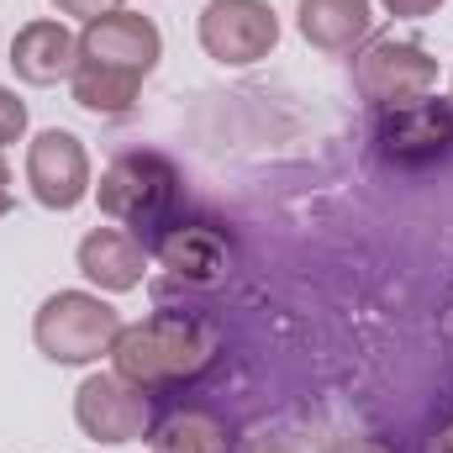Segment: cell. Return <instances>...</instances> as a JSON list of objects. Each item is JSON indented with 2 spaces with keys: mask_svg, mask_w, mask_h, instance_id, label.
<instances>
[{
  "mask_svg": "<svg viewBox=\"0 0 453 453\" xmlns=\"http://www.w3.org/2000/svg\"><path fill=\"white\" fill-rule=\"evenodd\" d=\"M101 211L121 222L142 248H153L169 226L180 222V196H185V180L180 169L164 158V153H121L101 169Z\"/></svg>",
  "mask_w": 453,
  "mask_h": 453,
  "instance_id": "obj_2",
  "label": "cell"
},
{
  "mask_svg": "<svg viewBox=\"0 0 453 453\" xmlns=\"http://www.w3.org/2000/svg\"><path fill=\"white\" fill-rule=\"evenodd\" d=\"M116 374H127L142 390H164V385H185L211 364V338L174 311L142 317L132 327H121V338L111 348Z\"/></svg>",
  "mask_w": 453,
  "mask_h": 453,
  "instance_id": "obj_3",
  "label": "cell"
},
{
  "mask_svg": "<svg viewBox=\"0 0 453 453\" xmlns=\"http://www.w3.org/2000/svg\"><path fill=\"white\" fill-rule=\"evenodd\" d=\"M153 453H226V433L206 411H174L158 422Z\"/></svg>",
  "mask_w": 453,
  "mask_h": 453,
  "instance_id": "obj_14",
  "label": "cell"
},
{
  "mask_svg": "<svg viewBox=\"0 0 453 453\" xmlns=\"http://www.w3.org/2000/svg\"><path fill=\"white\" fill-rule=\"evenodd\" d=\"M280 42V16L269 0H206L201 5V48L217 64H258Z\"/></svg>",
  "mask_w": 453,
  "mask_h": 453,
  "instance_id": "obj_7",
  "label": "cell"
},
{
  "mask_svg": "<svg viewBox=\"0 0 453 453\" xmlns=\"http://www.w3.org/2000/svg\"><path fill=\"white\" fill-rule=\"evenodd\" d=\"M21 132H27V101H16V90L0 85V148L21 142Z\"/></svg>",
  "mask_w": 453,
  "mask_h": 453,
  "instance_id": "obj_15",
  "label": "cell"
},
{
  "mask_svg": "<svg viewBox=\"0 0 453 453\" xmlns=\"http://www.w3.org/2000/svg\"><path fill=\"white\" fill-rule=\"evenodd\" d=\"M74 422L90 443H137L148 438V422H153V406H148V390L132 385L127 374H85V385L74 390Z\"/></svg>",
  "mask_w": 453,
  "mask_h": 453,
  "instance_id": "obj_6",
  "label": "cell"
},
{
  "mask_svg": "<svg viewBox=\"0 0 453 453\" xmlns=\"http://www.w3.org/2000/svg\"><path fill=\"white\" fill-rule=\"evenodd\" d=\"M296 27H301V37L317 48V53H353L364 37H369V27H374V5L369 0H301L296 5Z\"/></svg>",
  "mask_w": 453,
  "mask_h": 453,
  "instance_id": "obj_12",
  "label": "cell"
},
{
  "mask_svg": "<svg viewBox=\"0 0 453 453\" xmlns=\"http://www.w3.org/2000/svg\"><path fill=\"white\" fill-rule=\"evenodd\" d=\"M11 69H16L21 85H37V90L64 85L80 69V37L64 21H48V16L42 21H27L11 37Z\"/></svg>",
  "mask_w": 453,
  "mask_h": 453,
  "instance_id": "obj_10",
  "label": "cell"
},
{
  "mask_svg": "<svg viewBox=\"0 0 453 453\" xmlns=\"http://www.w3.org/2000/svg\"><path fill=\"white\" fill-rule=\"evenodd\" d=\"M53 11H58V16H80V21H96V16L116 11V0H53Z\"/></svg>",
  "mask_w": 453,
  "mask_h": 453,
  "instance_id": "obj_16",
  "label": "cell"
},
{
  "mask_svg": "<svg viewBox=\"0 0 453 453\" xmlns=\"http://www.w3.org/2000/svg\"><path fill=\"white\" fill-rule=\"evenodd\" d=\"M449 106H453V80H449Z\"/></svg>",
  "mask_w": 453,
  "mask_h": 453,
  "instance_id": "obj_22",
  "label": "cell"
},
{
  "mask_svg": "<svg viewBox=\"0 0 453 453\" xmlns=\"http://www.w3.org/2000/svg\"><path fill=\"white\" fill-rule=\"evenodd\" d=\"M153 253H158L164 269H174L180 280H222L226 264H232V242L206 222H174L158 242H153Z\"/></svg>",
  "mask_w": 453,
  "mask_h": 453,
  "instance_id": "obj_13",
  "label": "cell"
},
{
  "mask_svg": "<svg viewBox=\"0 0 453 453\" xmlns=\"http://www.w3.org/2000/svg\"><path fill=\"white\" fill-rule=\"evenodd\" d=\"M443 0H385V11L390 16H433Z\"/></svg>",
  "mask_w": 453,
  "mask_h": 453,
  "instance_id": "obj_18",
  "label": "cell"
},
{
  "mask_svg": "<svg viewBox=\"0 0 453 453\" xmlns=\"http://www.w3.org/2000/svg\"><path fill=\"white\" fill-rule=\"evenodd\" d=\"M74 258H80V274H85L90 285H101L106 296L137 290L142 274H148V248H142L127 226H96V232H85Z\"/></svg>",
  "mask_w": 453,
  "mask_h": 453,
  "instance_id": "obj_11",
  "label": "cell"
},
{
  "mask_svg": "<svg viewBox=\"0 0 453 453\" xmlns=\"http://www.w3.org/2000/svg\"><path fill=\"white\" fill-rule=\"evenodd\" d=\"M374 142H380V153L390 164H433V158H449L453 153V106L438 101V96L390 106V111H380Z\"/></svg>",
  "mask_w": 453,
  "mask_h": 453,
  "instance_id": "obj_9",
  "label": "cell"
},
{
  "mask_svg": "<svg viewBox=\"0 0 453 453\" xmlns=\"http://www.w3.org/2000/svg\"><path fill=\"white\" fill-rule=\"evenodd\" d=\"M237 453H296V449H290V443H280V438H248Z\"/></svg>",
  "mask_w": 453,
  "mask_h": 453,
  "instance_id": "obj_19",
  "label": "cell"
},
{
  "mask_svg": "<svg viewBox=\"0 0 453 453\" xmlns=\"http://www.w3.org/2000/svg\"><path fill=\"white\" fill-rule=\"evenodd\" d=\"M121 338V317L111 301L90 290H58L37 306L32 317V342L48 364H101Z\"/></svg>",
  "mask_w": 453,
  "mask_h": 453,
  "instance_id": "obj_4",
  "label": "cell"
},
{
  "mask_svg": "<svg viewBox=\"0 0 453 453\" xmlns=\"http://www.w3.org/2000/svg\"><path fill=\"white\" fill-rule=\"evenodd\" d=\"M164 58V37L153 27V16L137 11H106L96 21H85L80 32V69L69 80L74 106L90 116H127L137 106L142 80L158 69Z\"/></svg>",
  "mask_w": 453,
  "mask_h": 453,
  "instance_id": "obj_1",
  "label": "cell"
},
{
  "mask_svg": "<svg viewBox=\"0 0 453 453\" xmlns=\"http://www.w3.org/2000/svg\"><path fill=\"white\" fill-rule=\"evenodd\" d=\"M427 453H453V417L438 427V438H433V449H427Z\"/></svg>",
  "mask_w": 453,
  "mask_h": 453,
  "instance_id": "obj_21",
  "label": "cell"
},
{
  "mask_svg": "<svg viewBox=\"0 0 453 453\" xmlns=\"http://www.w3.org/2000/svg\"><path fill=\"white\" fill-rule=\"evenodd\" d=\"M353 85L369 106L390 111V106H406V101H422L433 96L438 85V58L422 48V42H406V37H380L369 42L358 58H353Z\"/></svg>",
  "mask_w": 453,
  "mask_h": 453,
  "instance_id": "obj_5",
  "label": "cell"
},
{
  "mask_svg": "<svg viewBox=\"0 0 453 453\" xmlns=\"http://www.w3.org/2000/svg\"><path fill=\"white\" fill-rule=\"evenodd\" d=\"M322 453H395L385 438H333Z\"/></svg>",
  "mask_w": 453,
  "mask_h": 453,
  "instance_id": "obj_17",
  "label": "cell"
},
{
  "mask_svg": "<svg viewBox=\"0 0 453 453\" xmlns=\"http://www.w3.org/2000/svg\"><path fill=\"white\" fill-rule=\"evenodd\" d=\"M16 206V190H11V169H5V158H0V217Z\"/></svg>",
  "mask_w": 453,
  "mask_h": 453,
  "instance_id": "obj_20",
  "label": "cell"
},
{
  "mask_svg": "<svg viewBox=\"0 0 453 453\" xmlns=\"http://www.w3.org/2000/svg\"><path fill=\"white\" fill-rule=\"evenodd\" d=\"M27 185L32 201L48 211H74L96 185H90V153L69 127H48L27 142Z\"/></svg>",
  "mask_w": 453,
  "mask_h": 453,
  "instance_id": "obj_8",
  "label": "cell"
}]
</instances>
